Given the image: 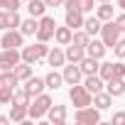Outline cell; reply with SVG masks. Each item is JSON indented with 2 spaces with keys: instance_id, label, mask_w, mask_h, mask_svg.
I'll return each mask as SVG.
<instances>
[{
  "instance_id": "cell-1",
  "label": "cell",
  "mask_w": 125,
  "mask_h": 125,
  "mask_svg": "<svg viewBox=\"0 0 125 125\" xmlns=\"http://www.w3.org/2000/svg\"><path fill=\"white\" fill-rule=\"evenodd\" d=\"M52 103H54V101H52V96H47V93L34 96V103L30 101V105H27V118H32V120H42V118L47 115V110H49Z\"/></svg>"
},
{
  "instance_id": "cell-2",
  "label": "cell",
  "mask_w": 125,
  "mask_h": 125,
  "mask_svg": "<svg viewBox=\"0 0 125 125\" xmlns=\"http://www.w3.org/2000/svg\"><path fill=\"white\" fill-rule=\"evenodd\" d=\"M47 52H49L47 42H37V44H30V47L22 44L20 56H22V61H27V64H37V61H44L47 59Z\"/></svg>"
},
{
  "instance_id": "cell-3",
  "label": "cell",
  "mask_w": 125,
  "mask_h": 125,
  "mask_svg": "<svg viewBox=\"0 0 125 125\" xmlns=\"http://www.w3.org/2000/svg\"><path fill=\"white\" fill-rule=\"evenodd\" d=\"M54 30H56V22H54V17H49L47 12L42 15V17H37V42H49L52 37H54Z\"/></svg>"
},
{
  "instance_id": "cell-4",
  "label": "cell",
  "mask_w": 125,
  "mask_h": 125,
  "mask_svg": "<svg viewBox=\"0 0 125 125\" xmlns=\"http://www.w3.org/2000/svg\"><path fill=\"white\" fill-rule=\"evenodd\" d=\"M74 120H76V123H81V125H98V123H101V110H98V108H93V105L76 108Z\"/></svg>"
},
{
  "instance_id": "cell-5",
  "label": "cell",
  "mask_w": 125,
  "mask_h": 125,
  "mask_svg": "<svg viewBox=\"0 0 125 125\" xmlns=\"http://www.w3.org/2000/svg\"><path fill=\"white\" fill-rule=\"evenodd\" d=\"M91 93L86 91V86H81V83H74L71 88H69V101L76 105V108H83V105H91Z\"/></svg>"
},
{
  "instance_id": "cell-6",
  "label": "cell",
  "mask_w": 125,
  "mask_h": 125,
  "mask_svg": "<svg viewBox=\"0 0 125 125\" xmlns=\"http://www.w3.org/2000/svg\"><path fill=\"white\" fill-rule=\"evenodd\" d=\"M98 34H101V42H103L105 47H113V44H115V42L120 39V30L115 27V22H113V20L103 22V25H101V32H98Z\"/></svg>"
},
{
  "instance_id": "cell-7",
  "label": "cell",
  "mask_w": 125,
  "mask_h": 125,
  "mask_svg": "<svg viewBox=\"0 0 125 125\" xmlns=\"http://www.w3.org/2000/svg\"><path fill=\"white\" fill-rule=\"evenodd\" d=\"M25 42V34L20 30H5V34L0 37V47L3 49H20Z\"/></svg>"
},
{
  "instance_id": "cell-8",
  "label": "cell",
  "mask_w": 125,
  "mask_h": 125,
  "mask_svg": "<svg viewBox=\"0 0 125 125\" xmlns=\"http://www.w3.org/2000/svg\"><path fill=\"white\" fill-rule=\"evenodd\" d=\"M17 61H22V56H20V49H3L0 52V71H8V69H12Z\"/></svg>"
},
{
  "instance_id": "cell-9",
  "label": "cell",
  "mask_w": 125,
  "mask_h": 125,
  "mask_svg": "<svg viewBox=\"0 0 125 125\" xmlns=\"http://www.w3.org/2000/svg\"><path fill=\"white\" fill-rule=\"evenodd\" d=\"M47 118L52 125H64L66 123V105H59V103H52L49 110H47Z\"/></svg>"
},
{
  "instance_id": "cell-10",
  "label": "cell",
  "mask_w": 125,
  "mask_h": 125,
  "mask_svg": "<svg viewBox=\"0 0 125 125\" xmlns=\"http://www.w3.org/2000/svg\"><path fill=\"white\" fill-rule=\"evenodd\" d=\"M61 76H64V81H66L69 86H74V83H81V79H83V74H81L79 64H71V61H69V66H64Z\"/></svg>"
},
{
  "instance_id": "cell-11",
  "label": "cell",
  "mask_w": 125,
  "mask_h": 125,
  "mask_svg": "<svg viewBox=\"0 0 125 125\" xmlns=\"http://www.w3.org/2000/svg\"><path fill=\"white\" fill-rule=\"evenodd\" d=\"M98 66H101V59H93V56H88V54L79 61V69H81L83 76H93V74H98Z\"/></svg>"
},
{
  "instance_id": "cell-12",
  "label": "cell",
  "mask_w": 125,
  "mask_h": 125,
  "mask_svg": "<svg viewBox=\"0 0 125 125\" xmlns=\"http://www.w3.org/2000/svg\"><path fill=\"white\" fill-rule=\"evenodd\" d=\"M22 88H25V91L34 98V96L44 93V88H47V86H44V79H39V76H30V79L25 81V86H22Z\"/></svg>"
},
{
  "instance_id": "cell-13",
  "label": "cell",
  "mask_w": 125,
  "mask_h": 125,
  "mask_svg": "<svg viewBox=\"0 0 125 125\" xmlns=\"http://www.w3.org/2000/svg\"><path fill=\"white\" fill-rule=\"evenodd\" d=\"M105 49H108V47H105L101 39H93V37H91L88 44H86V54L93 56V59H103V56H105Z\"/></svg>"
},
{
  "instance_id": "cell-14",
  "label": "cell",
  "mask_w": 125,
  "mask_h": 125,
  "mask_svg": "<svg viewBox=\"0 0 125 125\" xmlns=\"http://www.w3.org/2000/svg\"><path fill=\"white\" fill-rule=\"evenodd\" d=\"M64 25L71 27V30H81V27H83V12H81V10H66Z\"/></svg>"
},
{
  "instance_id": "cell-15",
  "label": "cell",
  "mask_w": 125,
  "mask_h": 125,
  "mask_svg": "<svg viewBox=\"0 0 125 125\" xmlns=\"http://www.w3.org/2000/svg\"><path fill=\"white\" fill-rule=\"evenodd\" d=\"M83 86H86V91L93 96V93H98V91L105 88V81H103L98 74H93V76H83Z\"/></svg>"
},
{
  "instance_id": "cell-16",
  "label": "cell",
  "mask_w": 125,
  "mask_h": 125,
  "mask_svg": "<svg viewBox=\"0 0 125 125\" xmlns=\"http://www.w3.org/2000/svg\"><path fill=\"white\" fill-rule=\"evenodd\" d=\"M91 103H93L98 110H108V108L113 105V96H110L108 91H98V93H93Z\"/></svg>"
},
{
  "instance_id": "cell-17",
  "label": "cell",
  "mask_w": 125,
  "mask_h": 125,
  "mask_svg": "<svg viewBox=\"0 0 125 125\" xmlns=\"http://www.w3.org/2000/svg\"><path fill=\"white\" fill-rule=\"evenodd\" d=\"M105 91H108L113 98L125 96V79H108V81H105Z\"/></svg>"
},
{
  "instance_id": "cell-18",
  "label": "cell",
  "mask_w": 125,
  "mask_h": 125,
  "mask_svg": "<svg viewBox=\"0 0 125 125\" xmlns=\"http://www.w3.org/2000/svg\"><path fill=\"white\" fill-rule=\"evenodd\" d=\"M47 61H49V66H64L66 64V56H64V49L61 47H54V49H49L47 52Z\"/></svg>"
},
{
  "instance_id": "cell-19",
  "label": "cell",
  "mask_w": 125,
  "mask_h": 125,
  "mask_svg": "<svg viewBox=\"0 0 125 125\" xmlns=\"http://www.w3.org/2000/svg\"><path fill=\"white\" fill-rule=\"evenodd\" d=\"M64 56H66V61H71V64H79V61L86 56V49L83 47H76V44H66Z\"/></svg>"
},
{
  "instance_id": "cell-20",
  "label": "cell",
  "mask_w": 125,
  "mask_h": 125,
  "mask_svg": "<svg viewBox=\"0 0 125 125\" xmlns=\"http://www.w3.org/2000/svg\"><path fill=\"white\" fill-rule=\"evenodd\" d=\"M71 32H74V30H71V27H66V25H64V27H56L52 39H54L59 47H66V44L71 42Z\"/></svg>"
},
{
  "instance_id": "cell-21",
  "label": "cell",
  "mask_w": 125,
  "mask_h": 125,
  "mask_svg": "<svg viewBox=\"0 0 125 125\" xmlns=\"http://www.w3.org/2000/svg\"><path fill=\"white\" fill-rule=\"evenodd\" d=\"M12 123H25L27 120V105H17V103H10V115H8Z\"/></svg>"
},
{
  "instance_id": "cell-22",
  "label": "cell",
  "mask_w": 125,
  "mask_h": 125,
  "mask_svg": "<svg viewBox=\"0 0 125 125\" xmlns=\"http://www.w3.org/2000/svg\"><path fill=\"white\" fill-rule=\"evenodd\" d=\"M27 12L30 17H42L47 12V3L44 0H27Z\"/></svg>"
},
{
  "instance_id": "cell-23",
  "label": "cell",
  "mask_w": 125,
  "mask_h": 125,
  "mask_svg": "<svg viewBox=\"0 0 125 125\" xmlns=\"http://www.w3.org/2000/svg\"><path fill=\"white\" fill-rule=\"evenodd\" d=\"M12 71H15L17 81H27L32 76V64H27V61H17V64L12 66Z\"/></svg>"
},
{
  "instance_id": "cell-24",
  "label": "cell",
  "mask_w": 125,
  "mask_h": 125,
  "mask_svg": "<svg viewBox=\"0 0 125 125\" xmlns=\"http://www.w3.org/2000/svg\"><path fill=\"white\" fill-rule=\"evenodd\" d=\"M101 25H103V22L93 15V17H83V27H81V30H86L91 37H96V34L101 32Z\"/></svg>"
},
{
  "instance_id": "cell-25",
  "label": "cell",
  "mask_w": 125,
  "mask_h": 125,
  "mask_svg": "<svg viewBox=\"0 0 125 125\" xmlns=\"http://www.w3.org/2000/svg\"><path fill=\"white\" fill-rule=\"evenodd\" d=\"M30 101H32V96L25 91V88H12V98H10V103H17V105H30Z\"/></svg>"
},
{
  "instance_id": "cell-26",
  "label": "cell",
  "mask_w": 125,
  "mask_h": 125,
  "mask_svg": "<svg viewBox=\"0 0 125 125\" xmlns=\"http://www.w3.org/2000/svg\"><path fill=\"white\" fill-rule=\"evenodd\" d=\"M61 83H64V76H61L59 71H49V74L44 76V86H47V88H52V91H56Z\"/></svg>"
},
{
  "instance_id": "cell-27",
  "label": "cell",
  "mask_w": 125,
  "mask_h": 125,
  "mask_svg": "<svg viewBox=\"0 0 125 125\" xmlns=\"http://www.w3.org/2000/svg\"><path fill=\"white\" fill-rule=\"evenodd\" d=\"M88 39H91V34H88L86 30H74V32H71V42H69V44H76V47H83V49H86Z\"/></svg>"
},
{
  "instance_id": "cell-28",
  "label": "cell",
  "mask_w": 125,
  "mask_h": 125,
  "mask_svg": "<svg viewBox=\"0 0 125 125\" xmlns=\"http://www.w3.org/2000/svg\"><path fill=\"white\" fill-rule=\"evenodd\" d=\"M20 81H17V76H15V71L12 69H8V71H0V86H8V88H15Z\"/></svg>"
},
{
  "instance_id": "cell-29",
  "label": "cell",
  "mask_w": 125,
  "mask_h": 125,
  "mask_svg": "<svg viewBox=\"0 0 125 125\" xmlns=\"http://www.w3.org/2000/svg\"><path fill=\"white\" fill-rule=\"evenodd\" d=\"M96 17H98L101 22L113 20V5H110V3H101V5H98V10H96Z\"/></svg>"
},
{
  "instance_id": "cell-30",
  "label": "cell",
  "mask_w": 125,
  "mask_h": 125,
  "mask_svg": "<svg viewBox=\"0 0 125 125\" xmlns=\"http://www.w3.org/2000/svg\"><path fill=\"white\" fill-rule=\"evenodd\" d=\"M25 37H30V34H34L37 32V17H27V20H22L20 22V27H17Z\"/></svg>"
},
{
  "instance_id": "cell-31",
  "label": "cell",
  "mask_w": 125,
  "mask_h": 125,
  "mask_svg": "<svg viewBox=\"0 0 125 125\" xmlns=\"http://www.w3.org/2000/svg\"><path fill=\"white\" fill-rule=\"evenodd\" d=\"M98 76L103 81L113 79V61H101V66H98Z\"/></svg>"
},
{
  "instance_id": "cell-32",
  "label": "cell",
  "mask_w": 125,
  "mask_h": 125,
  "mask_svg": "<svg viewBox=\"0 0 125 125\" xmlns=\"http://www.w3.org/2000/svg\"><path fill=\"white\" fill-rule=\"evenodd\" d=\"M22 22V17L17 15V10H8V30H17Z\"/></svg>"
},
{
  "instance_id": "cell-33",
  "label": "cell",
  "mask_w": 125,
  "mask_h": 125,
  "mask_svg": "<svg viewBox=\"0 0 125 125\" xmlns=\"http://www.w3.org/2000/svg\"><path fill=\"white\" fill-rule=\"evenodd\" d=\"M113 79H125V64L123 61H113Z\"/></svg>"
},
{
  "instance_id": "cell-34",
  "label": "cell",
  "mask_w": 125,
  "mask_h": 125,
  "mask_svg": "<svg viewBox=\"0 0 125 125\" xmlns=\"http://www.w3.org/2000/svg\"><path fill=\"white\" fill-rule=\"evenodd\" d=\"M22 0H0V10H20Z\"/></svg>"
},
{
  "instance_id": "cell-35",
  "label": "cell",
  "mask_w": 125,
  "mask_h": 125,
  "mask_svg": "<svg viewBox=\"0 0 125 125\" xmlns=\"http://www.w3.org/2000/svg\"><path fill=\"white\" fill-rule=\"evenodd\" d=\"M10 98H12V88L0 86V103H3V105H8V103H10Z\"/></svg>"
},
{
  "instance_id": "cell-36",
  "label": "cell",
  "mask_w": 125,
  "mask_h": 125,
  "mask_svg": "<svg viewBox=\"0 0 125 125\" xmlns=\"http://www.w3.org/2000/svg\"><path fill=\"white\" fill-rule=\"evenodd\" d=\"M113 52H115L118 59H125V39H118V42L113 44Z\"/></svg>"
},
{
  "instance_id": "cell-37",
  "label": "cell",
  "mask_w": 125,
  "mask_h": 125,
  "mask_svg": "<svg viewBox=\"0 0 125 125\" xmlns=\"http://www.w3.org/2000/svg\"><path fill=\"white\" fill-rule=\"evenodd\" d=\"M93 3L96 0H79V10L86 15V12H93Z\"/></svg>"
},
{
  "instance_id": "cell-38",
  "label": "cell",
  "mask_w": 125,
  "mask_h": 125,
  "mask_svg": "<svg viewBox=\"0 0 125 125\" xmlns=\"http://www.w3.org/2000/svg\"><path fill=\"white\" fill-rule=\"evenodd\" d=\"M113 22H115V27L120 30V34H125V10H123V12H120V15H118Z\"/></svg>"
},
{
  "instance_id": "cell-39",
  "label": "cell",
  "mask_w": 125,
  "mask_h": 125,
  "mask_svg": "<svg viewBox=\"0 0 125 125\" xmlns=\"http://www.w3.org/2000/svg\"><path fill=\"white\" fill-rule=\"evenodd\" d=\"M113 125H125V113L123 110H118V113H113V120H110Z\"/></svg>"
},
{
  "instance_id": "cell-40",
  "label": "cell",
  "mask_w": 125,
  "mask_h": 125,
  "mask_svg": "<svg viewBox=\"0 0 125 125\" xmlns=\"http://www.w3.org/2000/svg\"><path fill=\"white\" fill-rule=\"evenodd\" d=\"M0 30H8V10H0Z\"/></svg>"
},
{
  "instance_id": "cell-41",
  "label": "cell",
  "mask_w": 125,
  "mask_h": 125,
  "mask_svg": "<svg viewBox=\"0 0 125 125\" xmlns=\"http://www.w3.org/2000/svg\"><path fill=\"white\" fill-rule=\"evenodd\" d=\"M64 10H79V0H64Z\"/></svg>"
},
{
  "instance_id": "cell-42",
  "label": "cell",
  "mask_w": 125,
  "mask_h": 125,
  "mask_svg": "<svg viewBox=\"0 0 125 125\" xmlns=\"http://www.w3.org/2000/svg\"><path fill=\"white\" fill-rule=\"evenodd\" d=\"M44 3H47V8H61L64 0H44Z\"/></svg>"
},
{
  "instance_id": "cell-43",
  "label": "cell",
  "mask_w": 125,
  "mask_h": 125,
  "mask_svg": "<svg viewBox=\"0 0 125 125\" xmlns=\"http://www.w3.org/2000/svg\"><path fill=\"white\" fill-rule=\"evenodd\" d=\"M8 123H10V118H8V115H0V125H8Z\"/></svg>"
},
{
  "instance_id": "cell-44",
  "label": "cell",
  "mask_w": 125,
  "mask_h": 125,
  "mask_svg": "<svg viewBox=\"0 0 125 125\" xmlns=\"http://www.w3.org/2000/svg\"><path fill=\"white\" fill-rule=\"evenodd\" d=\"M118 8H120V10H125V0H118Z\"/></svg>"
},
{
  "instance_id": "cell-45",
  "label": "cell",
  "mask_w": 125,
  "mask_h": 125,
  "mask_svg": "<svg viewBox=\"0 0 125 125\" xmlns=\"http://www.w3.org/2000/svg\"><path fill=\"white\" fill-rule=\"evenodd\" d=\"M96 3H110V0H96Z\"/></svg>"
},
{
  "instance_id": "cell-46",
  "label": "cell",
  "mask_w": 125,
  "mask_h": 125,
  "mask_svg": "<svg viewBox=\"0 0 125 125\" xmlns=\"http://www.w3.org/2000/svg\"><path fill=\"white\" fill-rule=\"evenodd\" d=\"M22 3H27V0H22Z\"/></svg>"
}]
</instances>
